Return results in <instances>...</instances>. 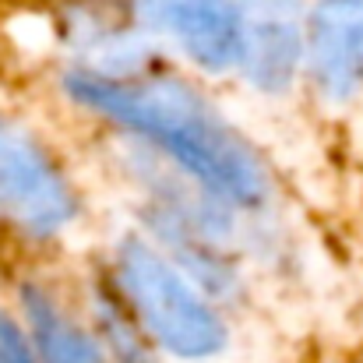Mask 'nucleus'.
<instances>
[{"label":"nucleus","instance_id":"f257e3e1","mask_svg":"<svg viewBox=\"0 0 363 363\" xmlns=\"http://www.w3.org/2000/svg\"><path fill=\"white\" fill-rule=\"evenodd\" d=\"M67 89L89 110L155 141L212 194L233 205H257L264 198V177L250 148L187 85L82 71L67 78Z\"/></svg>","mask_w":363,"mask_h":363},{"label":"nucleus","instance_id":"f03ea898","mask_svg":"<svg viewBox=\"0 0 363 363\" xmlns=\"http://www.w3.org/2000/svg\"><path fill=\"white\" fill-rule=\"evenodd\" d=\"M117 268L138 321L162 350L184 360H201L223 350V321L162 254L141 240H127Z\"/></svg>","mask_w":363,"mask_h":363},{"label":"nucleus","instance_id":"7ed1b4c3","mask_svg":"<svg viewBox=\"0 0 363 363\" xmlns=\"http://www.w3.org/2000/svg\"><path fill=\"white\" fill-rule=\"evenodd\" d=\"M0 201L14 223L39 237L74 219V194L53 159L11 123H0Z\"/></svg>","mask_w":363,"mask_h":363},{"label":"nucleus","instance_id":"20e7f679","mask_svg":"<svg viewBox=\"0 0 363 363\" xmlns=\"http://www.w3.org/2000/svg\"><path fill=\"white\" fill-rule=\"evenodd\" d=\"M240 64L261 89L289 85L303 53L300 0H240Z\"/></svg>","mask_w":363,"mask_h":363},{"label":"nucleus","instance_id":"39448f33","mask_svg":"<svg viewBox=\"0 0 363 363\" xmlns=\"http://www.w3.org/2000/svg\"><path fill=\"white\" fill-rule=\"evenodd\" d=\"M145 18L198 64L223 71L240 60V14L230 0H141Z\"/></svg>","mask_w":363,"mask_h":363},{"label":"nucleus","instance_id":"423d86ee","mask_svg":"<svg viewBox=\"0 0 363 363\" xmlns=\"http://www.w3.org/2000/svg\"><path fill=\"white\" fill-rule=\"evenodd\" d=\"M311 71L332 96L363 82V0H318L307 25Z\"/></svg>","mask_w":363,"mask_h":363},{"label":"nucleus","instance_id":"0eeeda50","mask_svg":"<svg viewBox=\"0 0 363 363\" xmlns=\"http://www.w3.org/2000/svg\"><path fill=\"white\" fill-rule=\"evenodd\" d=\"M25 314L43 363H106L96 342L64 311H57V303L46 293L25 289Z\"/></svg>","mask_w":363,"mask_h":363},{"label":"nucleus","instance_id":"6e6552de","mask_svg":"<svg viewBox=\"0 0 363 363\" xmlns=\"http://www.w3.org/2000/svg\"><path fill=\"white\" fill-rule=\"evenodd\" d=\"M0 363H35L25 339H21V332L7 318H0Z\"/></svg>","mask_w":363,"mask_h":363}]
</instances>
